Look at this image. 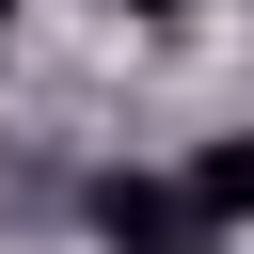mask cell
<instances>
[{"mask_svg":"<svg viewBox=\"0 0 254 254\" xmlns=\"http://www.w3.org/2000/svg\"><path fill=\"white\" fill-rule=\"evenodd\" d=\"M190 222H206V206H190V190H159V175H111V190H95V238H111V254H175Z\"/></svg>","mask_w":254,"mask_h":254,"instance_id":"6da1fadb","label":"cell"},{"mask_svg":"<svg viewBox=\"0 0 254 254\" xmlns=\"http://www.w3.org/2000/svg\"><path fill=\"white\" fill-rule=\"evenodd\" d=\"M127 16H190V0H127Z\"/></svg>","mask_w":254,"mask_h":254,"instance_id":"3957f363","label":"cell"},{"mask_svg":"<svg viewBox=\"0 0 254 254\" xmlns=\"http://www.w3.org/2000/svg\"><path fill=\"white\" fill-rule=\"evenodd\" d=\"M190 206H206V222H254V143H206V159H190Z\"/></svg>","mask_w":254,"mask_h":254,"instance_id":"7a4b0ae2","label":"cell"},{"mask_svg":"<svg viewBox=\"0 0 254 254\" xmlns=\"http://www.w3.org/2000/svg\"><path fill=\"white\" fill-rule=\"evenodd\" d=\"M175 254H206V238H175Z\"/></svg>","mask_w":254,"mask_h":254,"instance_id":"277c9868","label":"cell"},{"mask_svg":"<svg viewBox=\"0 0 254 254\" xmlns=\"http://www.w3.org/2000/svg\"><path fill=\"white\" fill-rule=\"evenodd\" d=\"M0 16H16V0H0Z\"/></svg>","mask_w":254,"mask_h":254,"instance_id":"5b68a950","label":"cell"}]
</instances>
